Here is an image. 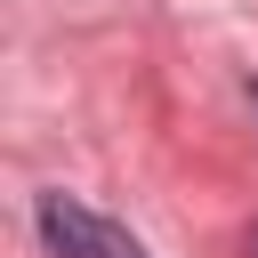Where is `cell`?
Returning <instances> with one entry per match:
<instances>
[{
    "mask_svg": "<svg viewBox=\"0 0 258 258\" xmlns=\"http://www.w3.org/2000/svg\"><path fill=\"white\" fill-rule=\"evenodd\" d=\"M250 105H258V81H250Z\"/></svg>",
    "mask_w": 258,
    "mask_h": 258,
    "instance_id": "2",
    "label": "cell"
},
{
    "mask_svg": "<svg viewBox=\"0 0 258 258\" xmlns=\"http://www.w3.org/2000/svg\"><path fill=\"white\" fill-rule=\"evenodd\" d=\"M250 258H258V234H250Z\"/></svg>",
    "mask_w": 258,
    "mask_h": 258,
    "instance_id": "3",
    "label": "cell"
},
{
    "mask_svg": "<svg viewBox=\"0 0 258 258\" xmlns=\"http://www.w3.org/2000/svg\"><path fill=\"white\" fill-rule=\"evenodd\" d=\"M32 226H40L48 258H145V242L121 218H105V210H89L73 194H40L32 202Z\"/></svg>",
    "mask_w": 258,
    "mask_h": 258,
    "instance_id": "1",
    "label": "cell"
}]
</instances>
